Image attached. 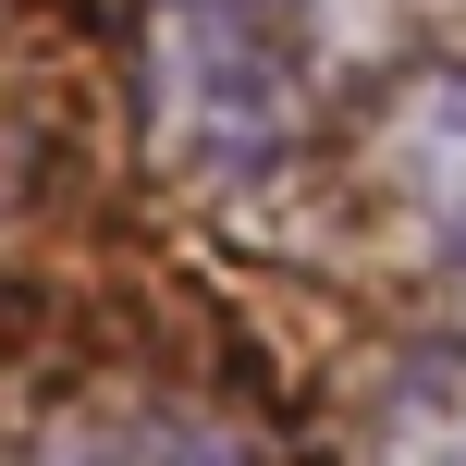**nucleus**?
Listing matches in <instances>:
<instances>
[{
  "label": "nucleus",
  "mask_w": 466,
  "mask_h": 466,
  "mask_svg": "<svg viewBox=\"0 0 466 466\" xmlns=\"http://www.w3.org/2000/svg\"><path fill=\"white\" fill-rule=\"evenodd\" d=\"M442 295L466 307V209H454V233H442Z\"/></svg>",
  "instance_id": "20e7f679"
},
{
  "label": "nucleus",
  "mask_w": 466,
  "mask_h": 466,
  "mask_svg": "<svg viewBox=\"0 0 466 466\" xmlns=\"http://www.w3.org/2000/svg\"><path fill=\"white\" fill-rule=\"evenodd\" d=\"M13 466H282V454L197 380H111V393H49Z\"/></svg>",
  "instance_id": "f03ea898"
},
{
  "label": "nucleus",
  "mask_w": 466,
  "mask_h": 466,
  "mask_svg": "<svg viewBox=\"0 0 466 466\" xmlns=\"http://www.w3.org/2000/svg\"><path fill=\"white\" fill-rule=\"evenodd\" d=\"M356 466H466V331H418L393 344L344 405Z\"/></svg>",
  "instance_id": "7ed1b4c3"
},
{
  "label": "nucleus",
  "mask_w": 466,
  "mask_h": 466,
  "mask_svg": "<svg viewBox=\"0 0 466 466\" xmlns=\"http://www.w3.org/2000/svg\"><path fill=\"white\" fill-rule=\"evenodd\" d=\"M136 111L197 185H258L307 136V0H136Z\"/></svg>",
  "instance_id": "f257e3e1"
}]
</instances>
